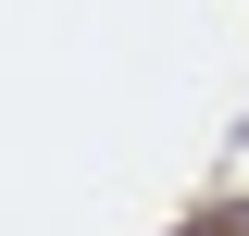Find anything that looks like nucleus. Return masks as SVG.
I'll return each instance as SVG.
<instances>
[{"label": "nucleus", "instance_id": "f257e3e1", "mask_svg": "<svg viewBox=\"0 0 249 236\" xmlns=\"http://www.w3.org/2000/svg\"><path fill=\"white\" fill-rule=\"evenodd\" d=\"M175 236H249V199H212V211H187Z\"/></svg>", "mask_w": 249, "mask_h": 236}]
</instances>
